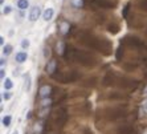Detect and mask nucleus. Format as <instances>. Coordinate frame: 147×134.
Instances as JSON below:
<instances>
[{
	"label": "nucleus",
	"instance_id": "c9c22d12",
	"mask_svg": "<svg viewBox=\"0 0 147 134\" xmlns=\"http://www.w3.org/2000/svg\"><path fill=\"white\" fill-rule=\"evenodd\" d=\"M0 3H1V4H4V0H0Z\"/></svg>",
	"mask_w": 147,
	"mask_h": 134
},
{
	"label": "nucleus",
	"instance_id": "a878e982",
	"mask_svg": "<svg viewBox=\"0 0 147 134\" xmlns=\"http://www.w3.org/2000/svg\"><path fill=\"white\" fill-rule=\"evenodd\" d=\"M49 56H51V51H49V48H44V57L45 59H48Z\"/></svg>",
	"mask_w": 147,
	"mask_h": 134
},
{
	"label": "nucleus",
	"instance_id": "473e14b6",
	"mask_svg": "<svg viewBox=\"0 0 147 134\" xmlns=\"http://www.w3.org/2000/svg\"><path fill=\"white\" fill-rule=\"evenodd\" d=\"M143 96H147V86L144 88V90H143Z\"/></svg>",
	"mask_w": 147,
	"mask_h": 134
},
{
	"label": "nucleus",
	"instance_id": "1a4fd4ad",
	"mask_svg": "<svg viewBox=\"0 0 147 134\" xmlns=\"http://www.w3.org/2000/svg\"><path fill=\"white\" fill-rule=\"evenodd\" d=\"M94 1L101 8H115V3L111 0H94Z\"/></svg>",
	"mask_w": 147,
	"mask_h": 134
},
{
	"label": "nucleus",
	"instance_id": "393cba45",
	"mask_svg": "<svg viewBox=\"0 0 147 134\" xmlns=\"http://www.w3.org/2000/svg\"><path fill=\"white\" fill-rule=\"evenodd\" d=\"M140 8L147 11V0H140Z\"/></svg>",
	"mask_w": 147,
	"mask_h": 134
},
{
	"label": "nucleus",
	"instance_id": "7c9ffc66",
	"mask_svg": "<svg viewBox=\"0 0 147 134\" xmlns=\"http://www.w3.org/2000/svg\"><path fill=\"white\" fill-rule=\"evenodd\" d=\"M0 64H1V66L5 65V59H0Z\"/></svg>",
	"mask_w": 147,
	"mask_h": 134
},
{
	"label": "nucleus",
	"instance_id": "20e7f679",
	"mask_svg": "<svg viewBox=\"0 0 147 134\" xmlns=\"http://www.w3.org/2000/svg\"><path fill=\"white\" fill-rule=\"evenodd\" d=\"M68 121V113H66V109L65 108H61L58 109L55 114V124L57 127H62L64 125L66 124Z\"/></svg>",
	"mask_w": 147,
	"mask_h": 134
},
{
	"label": "nucleus",
	"instance_id": "9d476101",
	"mask_svg": "<svg viewBox=\"0 0 147 134\" xmlns=\"http://www.w3.org/2000/svg\"><path fill=\"white\" fill-rule=\"evenodd\" d=\"M56 68H57V62H56V60H51V61L47 64V68H45V72L48 73V74L53 76L56 72Z\"/></svg>",
	"mask_w": 147,
	"mask_h": 134
},
{
	"label": "nucleus",
	"instance_id": "5701e85b",
	"mask_svg": "<svg viewBox=\"0 0 147 134\" xmlns=\"http://www.w3.org/2000/svg\"><path fill=\"white\" fill-rule=\"evenodd\" d=\"M11 12H12V7H11V5H5V7L3 8L4 15H8V14H11Z\"/></svg>",
	"mask_w": 147,
	"mask_h": 134
},
{
	"label": "nucleus",
	"instance_id": "cd10ccee",
	"mask_svg": "<svg viewBox=\"0 0 147 134\" xmlns=\"http://www.w3.org/2000/svg\"><path fill=\"white\" fill-rule=\"evenodd\" d=\"M3 98H4V100H9V98H11V93H3Z\"/></svg>",
	"mask_w": 147,
	"mask_h": 134
},
{
	"label": "nucleus",
	"instance_id": "2f4dec72",
	"mask_svg": "<svg viewBox=\"0 0 147 134\" xmlns=\"http://www.w3.org/2000/svg\"><path fill=\"white\" fill-rule=\"evenodd\" d=\"M0 44L4 45V37H3V36H0Z\"/></svg>",
	"mask_w": 147,
	"mask_h": 134
},
{
	"label": "nucleus",
	"instance_id": "0eeeda50",
	"mask_svg": "<svg viewBox=\"0 0 147 134\" xmlns=\"http://www.w3.org/2000/svg\"><path fill=\"white\" fill-rule=\"evenodd\" d=\"M41 15V8L40 7H32L31 12H29V16H28V19H29V21H36L40 17Z\"/></svg>",
	"mask_w": 147,
	"mask_h": 134
},
{
	"label": "nucleus",
	"instance_id": "f8f14e48",
	"mask_svg": "<svg viewBox=\"0 0 147 134\" xmlns=\"http://www.w3.org/2000/svg\"><path fill=\"white\" fill-rule=\"evenodd\" d=\"M53 15H55V11L52 9V8H48V9H45L44 12H42V19H44L45 21H49V20H52Z\"/></svg>",
	"mask_w": 147,
	"mask_h": 134
},
{
	"label": "nucleus",
	"instance_id": "e433bc0d",
	"mask_svg": "<svg viewBox=\"0 0 147 134\" xmlns=\"http://www.w3.org/2000/svg\"><path fill=\"white\" fill-rule=\"evenodd\" d=\"M143 134H147V129H146V131H144V133Z\"/></svg>",
	"mask_w": 147,
	"mask_h": 134
},
{
	"label": "nucleus",
	"instance_id": "423d86ee",
	"mask_svg": "<svg viewBox=\"0 0 147 134\" xmlns=\"http://www.w3.org/2000/svg\"><path fill=\"white\" fill-rule=\"evenodd\" d=\"M125 43L126 44H129L130 47H134V48H138V47H143V43L140 41L138 37H131V36H129V37L125 39Z\"/></svg>",
	"mask_w": 147,
	"mask_h": 134
},
{
	"label": "nucleus",
	"instance_id": "bb28decb",
	"mask_svg": "<svg viewBox=\"0 0 147 134\" xmlns=\"http://www.w3.org/2000/svg\"><path fill=\"white\" fill-rule=\"evenodd\" d=\"M4 77H5V70H4V68L0 69V79L4 80Z\"/></svg>",
	"mask_w": 147,
	"mask_h": 134
},
{
	"label": "nucleus",
	"instance_id": "39448f33",
	"mask_svg": "<svg viewBox=\"0 0 147 134\" xmlns=\"http://www.w3.org/2000/svg\"><path fill=\"white\" fill-rule=\"evenodd\" d=\"M110 113H107V117H109V120H118V118L123 117L125 116V110L122 109V108H113V109L109 110Z\"/></svg>",
	"mask_w": 147,
	"mask_h": 134
},
{
	"label": "nucleus",
	"instance_id": "412c9836",
	"mask_svg": "<svg viewBox=\"0 0 147 134\" xmlns=\"http://www.w3.org/2000/svg\"><path fill=\"white\" fill-rule=\"evenodd\" d=\"M11 121H12V118H11V116H5V117H3V126H5V127H8L11 125Z\"/></svg>",
	"mask_w": 147,
	"mask_h": 134
},
{
	"label": "nucleus",
	"instance_id": "f3484780",
	"mask_svg": "<svg viewBox=\"0 0 147 134\" xmlns=\"http://www.w3.org/2000/svg\"><path fill=\"white\" fill-rule=\"evenodd\" d=\"M24 81H25V83H24V89L28 92V90L31 89V76L25 74L24 76Z\"/></svg>",
	"mask_w": 147,
	"mask_h": 134
},
{
	"label": "nucleus",
	"instance_id": "aec40b11",
	"mask_svg": "<svg viewBox=\"0 0 147 134\" xmlns=\"http://www.w3.org/2000/svg\"><path fill=\"white\" fill-rule=\"evenodd\" d=\"M12 86H13V83H12L9 79H5V80H4V89L9 90V89H12Z\"/></svg>",
	"mask_w": 147,
	"mask_h": 134
},
{
	"label": "nucleus",
	"instance_id": "72a5a7b5",
	"mask_svg": "<svg viewBox=\"0 0 147 134\" xmlns=\"http://www.w3.org/2000/svg\"><path fill=\"white\" fill-rule=\"evenodd\" d=\"M130 134H137V131H135V130H133V131H131Z\"/></svg>",
	"mask_w": 147,
	"mask_h": 134
},
{
	"label": "nucleus",
	"instance_id": "2eb2a0df",
	"mask_svg": "<svg viewBox=\"0 0 147 134\" xmlns=\"http://www.w3.org/2000/svg\"><path fill=\"white\" fill-rule=\"evenodd\" d=\"M65 52H66V45L64 41H58L57 43V53L58 55H61L64 56L65 55Z\"/></svg>",
	"mask_w": 147,
	"mask_h": 134
},
{
	"label": "nucleus",
	"instance_id": "a211bd4d",
	"mask_svg": "<svg viewBox=\"0 0 147 134\" xmlns=\"http://www.w3.org/2000/svg\"><path fill=\"white\" fill-rule=\"evenodd\" d=\"M70 4L74 8H82L84 7V0H70Z\"/></svg>",
	"mask_w": 147,
	"mask_h": 134
},
{
	"label": "nucleus",
	"instance_id": "f257e3e1",
	"mask_svg": "<svg viewBox=\"0 0 147 134\" xmlns=\"http://www.w3.org/2000/svg\"><path fill=\"white\" fill-rule=\"evenodd\" d=\"M78 40L82 44H85L86 47H89V48H92V49H96V51L101 52V53L105 56L110 55V52H111V44L107 41L106 39L94 36V35L90 33V32L81 31L78 33Z\"/></svg>",
	"mask_w": 147,
	"mask_h": 134
},
{
	"label": "nucleus",
	"instance_id": "ddd939ff",
	"mask_svg": "<svg viewBox=\"0 0 147 134\" xmlns=\"http://www.w3.org/2000/svg\"><path fill=\"white\" fill-rule=\"evenodd\" d=\"M27 59H28V55L25 52H19V53H16V57H15L16 62H19V64H23Z\"/></svg>",
	"mask_w": 147,
	"mask_h": 134
},
{
	"label": "nucleus",
	"instance_id": "dca6fc26",
	"mask_svg": "<svg viewBox=\"0 0 147 134\" xmlns=\"http://www.w3.org/2000/svg\"><path fill=\"white\" fill-rule=\"evenodd\" d=\"M29 7V1L28 0H17V8L21 11L27 9V8Z\"/></svg>",
	"mask_w": 147,
	"mask_h": 134
},
{
	"label": "nucleus",
	"instance_id": "f03ea898",
	"mask_svg": "<svg viewBox=\"0 0 147 134\" xmlns=\"http://www.w3.org/2000/svg\"><path fill=\"white\" fill-rule=\"evenodd\" d=\"M65 56L68 60L78 62V64H81L84 66H94L97 62L96 59L90 53H88L85 51H81V49L73 48V47H66Z\"/></svg>",
	"mask_w": 147,
	"mask_h": 134
},
{
	"label": "nucleus",
	"instance_id": "9b49d317",
	"mask_svg": "<svg viewBox=\"0 0 147 134\" xmlns=\"http://www.w3.org/2000/svg\"><path fill=\"white\" fill-rule=\"evenodd\" d=\"M69 29H70V24H69L68 21H61L60 25H58V31H60L61 35H64V36L69 33Z\"/></svg>",
	"mask_w": 147,
	"mask_h": 134
},
{
	"label": "nucleus",
	"instance_id": "c85d7f7f",
	"mask_svg": "<svg viewBox=\"0 0 147 134\" xmlns=\"http://www.w3.org/2000/svg\"><path fill=\"white\" fill-rule=\"evenodd\" d=\"M142 108H143L144 110H147V100L143 101V104H142Z\"/></svg>",
	"mask_w": 147,
	"mask_h": 134
},
{
	"label": "nucleus",
	"instance_id": "4468645a",
	"mask_svg": "<svg viewBox=\"0 0 147 134\" xmlns=\"http://www.w3.org/2000/svg\"><path fill=\"white\" fill-rule=\"evenodd\" d=\"M133 130H134L133 126H130V125H123L122 127L118 129V134H130Z\"/></svg>",
	"mask_w": 147,
	"mask_h": 134
},
{
	"label": "nucleus",
	"instance_id": "4be33fe9",
	"mask_svg": "<svg viewBox=\"0 0 147 134\" xmlns=\"http://www.w3.org/2000/svg\"><path fill=\"white\" fill-rule=\"evenodd\" d=\"M118 31H119V28H118V25H117V24H114V25L110 24V25H109V32H111L113 35L118 33Z\"/></svg>",
	"mask_w": 147,
	"mask_h": 134
},
{
	"label": "nucleus",
	"instance_id": "c756f323",
	"mask_svg": "<svg viewBox=\"0 0 147 134\" xmlns=\"http://www.w3.org/2000/svg\"><path fill=\"white\" fill-rule=\"evenodd\" d=\"M84 134H93V133L90 129H85V130H84Z\"/></svg>",
	"mask_w": 147,
	"mask_h": 134
},
{
	"label": "nucleus",
	"instance_id": "6e6552de",
	"mask_svg": "<svg viewBox=\"0 0 147 134\" xmlns=\"http://www.w3.org/2000/svg\"><path fill=\"white\" fill-rule=\"evenodd\" d=\"M51 94H52V88L49 85L41 86L40 90H38V96H40V98H48Z\"/></svg>",
	"mask_w": 147,
	"mask_h": 134
},
{
	"label": "nucleus",
	"instance_id": "f704fd0d",
	"mask_svg": "<svg viewBox=\"0 0 147 134\" xmlns=\"http://www.w3.org/2000/svg\"><path fill=\"white\" fill-rule=\"evenodd\" d=\"M12 134H19V131H17V130H15V131H13V133H12Z\"/></svg>",
	"mask_w": 147,
	"mask_h": 134
},
{
	"label": "nucleus",
	"instance_id": "7ed1b4c3",
	"mask_svg": "<svg viewBox=\"0 0 147 134\" xmlns=\"http://www.w3.org/2000/svg\"><path fill=\"white\" fill-rule=\"evenodd\" d=\"M53 77L60 83H74L80 79V74L76 70H69V72L61 73V74H53Z\"/></svg>",
	"mask_w": 147,
	"mask_h": 134
},
{
	"label": "nucleus",
	"instance_id": "6ab92c4d",
	"mask_svg": "<svg viewBox=\"0 0 147 134\" xmlns=\"http://www.w3.org/2000/svg\"><path fill=\"white\" fill-rule=\"evenodd\" d=\"M12 52V45L11 44H5V45H3V53L5 56H8Z\"/></svg>",
	"mask_w": 147,
	"mask_h": 134
},
{
	"label": "nucleus",
	"instance_id": "b1692460",
	"mask_svg": "<svg viewBox=\"0 0 147 134\" xmlns=\"http://www.w3.org/2000/svg\"><path fill=\"white\" fill-rule=\"evenodd\" d=\"M28 47H29V40H27V39H24V40L21 41V48H23V49H27Z\"/></svg>",
	"mask_w": 147,
	"mask_h": 134
}]
</instances>
